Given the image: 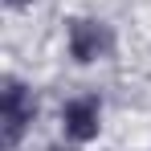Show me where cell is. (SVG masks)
Masks as SVG:
<instances>
[{
	"label": "cell",
	"mask_w": 151,
	"mask_h": 151,
	"mask_svg": "<svg viewBox=\"0 0 151 151\" xmlns=\"http://www.w3.org/2000/svg\"><path fill=\"white\" fill-rule=\"evenodd\" d=\"M33 114H37V102L29 94V86L17 82V78H4V86H0V131H4V147L8 151L21 143Z\"/></svg>",
	"instance_id": "1"
},
{
	"label": "cell",
	"mask_w": 151,
	"mask_h": 151,
	"mask_svg": "<svg viewBox=\"0 0 151 151\" xmlns=\"http://www.w3.org/2000/svg\"><path fill=\"white\" fill-rule=\"evenodd\" d=\"M61 131H65V139H74V143L98 139V131H102V102L94 98V94L70 98L61 106Z\"/></svg>",
	"instance_id": "3"
},
{
	"label": "cell",
	"mask_w": 151,
	"mask_h": 151,
	"mask_svg": "<svg viewBox=\"0 0 151 151\" xmlns=\"http://www.w3.org/2000/svg\"><path fill=\"white\" fill-rule=\"evenodd\" d=\"M65 45H70V57H74L78 65H94V61H102V57H110L114 33H110V25H102V21L78 17V21H70Z\"/></svg>",
	"instance_id": "2"
},
{
	"label": "cell",
	"mask_w": 151,
	"mask_h": 151,
	"mask_svg": "<svg viewBox=\"0 0 151 151\" xmlns=\"http://www.w3.org/2000/svg\"><path fill=\"white\" fill-rule=\"evenodd\" d=\"M53 151H78V147H53Z\"/></svg>",
	"instance_id": "4"
}]
</instances>
